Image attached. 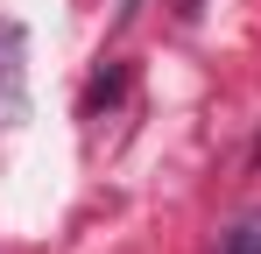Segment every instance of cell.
<instances>
[{"label": "cell", "instance_id": "1", "mask_svg": "<svg viewBox=\"0 0 261 254\" xmlns=\"http://www.w3.org/2000/svg\"><path fill=\"white\" fill-rule=\"evenodd\" d=\"M219 254H261V212H247V219L219 240Z\"/></svg>", "mask_w": 261, "mask_h": 254}]
</instances>
